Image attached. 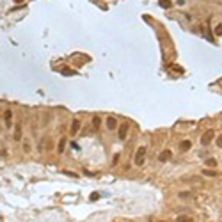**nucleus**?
Masks as SVG:
<instances>
[{
	"label": "nucleus",
	"instance_id": "1",
	"mask_svg": "<svg viewBox=\"0 0 222 222\" xmlns=\"http://www.w3.org/2000/svg\"><path fill=\"white\" fill-rule=\"evenodd\" d=\"M144 156H146V148H139L135 153V165H142L144 164Z\"/></svg>",
	"mask_w": 222,
	"mask_h": 222
},
{
	"label": "nucleus",
	"instance_id": "2",
	"mask_svg": "<svg viewBox=\"0 0 222 222\" xmlns=\"http://www.w3.org/2000/svg\"><path fill=\"white\" fill-rule=\"evenodd\" d=\"M212 140H213V130H206V132L203 133V137H201V144H203V146H208Z\"/></svg>",
	"mask_w": 222,
	"mask_h": 222
},
{
	"label": "nucleus",
	"instance_id": "3",
	"mask_svg": "<svg viewBox=\"0 0 222 222\" xmlns=\"http://www.w3.org/2000/svg\"><path fill=\"white\" fill-rule=\"evenodd\" d=\"M171 158H173L171 149H164V151L158 155V160H160V162H167V160H171Z\"/></svg>",
	"mask_w": 222,
	"mask_h": 222
},
{
	"label": "nucleus",
	"instance_id": "4",
	"mask_svg": "<svg viewBox=\"0 0 222 222\" xmlns=\"http://www.w3.org/2000/svg\"><path fill=\"white\" fill-rule=\"evenodd\" d=\"M4 121H5V126H7V128L12 126V112H11V110H5V112H4Z\"/></svg>",
	"mask_w": 222,
	"mask_h": 222
},
{
	"label": "nucleus",
	"instance_id": "5",
	"mask_svg": "<svg viewBox=\"0 0 222 222\" xmlns=\"http://www.w3.org/2000/svg\"><path fill=\"white\" fill-rule=\"evenodd\" d=\"M12 137H14V140H20V139H21V123H16V128H14Z\"/></svg>",
	"mask_w": 222,
	"mask_h": 222
},
{
	"label": "nucleus",
	"instance_id": "6",
	"mask_svg": "<svg viewBox=\"0 0 222 222\" xmlns=\"http://www.w3.org/2000/svg\"><path fill=\"white\" fill-rule=\"evenodd\" d=\"M126 132H128V124L124 123V124H121V128H119V139H121V140L126 139Z\"/></svg>",
	"mask_w": 222,
	"mask_h": 222
},
{
	"label": "nucleus",
	"instance_id": "7",
	"mask_svg": "<svg viewBox=\"0 0 222 222\" xmlns=\"http://www.w3.org/2000/svg\"><path fill=\"white\" fill-rule=\"evenodd\" d=\"M78 130H80V121L73 119V123H71V133L75 135V133H78Z\"/></svg>",
	"mask_w": 222,
	"mask_h": 222
},
{
	"label": "nucleus",
	"instance_id": "8",
	"mask_svg": "<svg viewBox=\"0 0 222 222\" xmlns=\"http://www.w3.org/2000/svg\"><path fill=\"white\" fill-rule=\"evenodd\" d=\"M116 124H117V123H116V117H108V119H107V126H108V130H114Z\"/></svg>",
	"mask_w": 222,
	"mask_h": 222
},
{
	"label": "nucleus",
	"instance_id": "9",
	"mask_svg": "<svg viewBox=\"0 0 222 222\" xmlns=\"http://www.w3.org/2000/svg\"><path fill=\"white\" fill-rule=\"evenodd\" d=\"M190 146H192V144H190V140H183V142L180 144V149H181V151H189V149H190Z\"/></svg>",
	"mask_w": 222,
	"mask_h": 222
},
{
	"label": "nucleus",
	"instance_id": "10",
	"mask_svg": "<svg viewBox=\"0 0 222 222\" xmlns=\"http://www.w3.org/2000/svg\"><path fill=\"white\" fill-rule=\"evenodd\" d=\"M66 142H68V140H66V139L62 137V139H60V142H59V148H57V151H59V153H64V148H66Z\"/></svg>",
	"mask_w": 222,
	"mask_h": 222
},
{
	"label": "nucleus",
	"instance_id": "11",
	"mask_svg": "<svg viewBox=\"0 0 222 222\" xmlns=\"http://www.w3.org/2000/svg\"><path fill=\"white\" fill-rule=\"evenodd\" d=\"M160 5H162L164 9H169L173 4H171V0H160Z\"/></svg>",
	"mask_w": 222,
	"mask_h": 222
},
{
	"label": "nucleus",
	"instance_id": "12",
	"mask_svg": "<svg viewBox=\"0 0 222 222\" xmlns=\"http://www.w3.org/2000/svg\"><path fill=\"white\" fill-rule=\"evenodd\" d=\"M92 124H94V128H100L101 126V119L100 117H92Z\"/></svg>",
	"mask_w": 222,
	"mask_h": 222
},
{
	"label": "nucleus",
	"instance_id": "13",
	"mask_svg": "<svg viewBox=\"0 0 222 222\" xmlns=\"http://www.w3.org/2000/svg\"><path fill=\"white\" fill-rule=\"evenodd\" d=\"M206 165L215 167V165H217V160H215V158H208V160H206Z\"/></svg>",
	"mask_w": 222,
	"mask_h": 222
},
{
	"label": "nucleus",
	"instance_id": "14",
	"mask_svg": "<svg viewBox=\"0 0 222 222\" xmlns=\"http://www.w3.org/2000/svg\"><path fill=\"white\" fill-rule=\"evenodd\" d=\"M215 34H217V36H222V23H219V25L215 27Z\"/></svg>",
	"mask_w": 222,
	"mask_h": 222
},
{
	"label": "nucleus",
	"instance_id": "15",
	"mask_svg": "<svg viewBox=\"0 0 222 222\" xmlns=\"http://www.w3.org/2000/svg\"><path fill=\"white\" fill-rule=\"evenodd\" d=\"M176 221H178V222H183V221L190 222V221H192V219H190V217H185V215H181V217H178V219H176Z\"/></svg>",
	"mask_w": 222,
	"mask_h": 222
},
{
	"label": "nucleus",
	"instance_id": "16",
	"mask_svg": "<svg viewBox=\"0 0 222 222\" xmlns=\"http://www.w3.org/2000/svg\"><path fill=\"white\" fill-rule=\"evenodd\" d=\"M203 174H206V176H215L217 173H215V171H208V169H205V171H203Z\"/></svg>",
	"mask_w": 222,
	"mask_h": 222
},
{
	"label": "nucleus",
	"instance_id": "17",
	"mask_svg": "<svg viewBox=\"0 0 222 222\" xmlns=\"http://www.w3.org/2000/svg\"><path fill=\"white\" fill-rule=\"evenodd\" d=\"M23 151H25V153H28V151H30V144H28V142H25V144H23Z\"/></svg>",
	"mask_w": 222,
	"mask_h": 222
},
{
	"label": "nucleus",
	"instance_id": "18",
	"mask_svg": "<svg viewBox=\"0 0 222 222\" xmlns=\"http://www.w3.org/2000/svg\"><path fill=\"white\" fill-rule=\"evenodd\" d=\"M217 146H219V148H222V135H219V137H217Z\"/></svg>",
	"mask_w": 222,
	"mask_h": 222
},
{
	"label": "nucleus",
	"instance_id": "19",
	"mask_svg": "<svg viewBox=\"0 0 222 222\" xmlns=\"http://www.w3.org/2000/svg\"><path fill=\"white\" fill-rule=\"evenodd\" d=\"M64 75H75V71H69V69H62Z\"/></svg>",
	"mask_w": 222,
	"mask_h": 222
},
{
	"label": "nucleus",
	"instance_id": "20",
	"mask_svg": "<svg viewBox=\"0 0 222 222\" xmlns=\"http://www.w3.org/2000/svg\"><path fill=\"white\" fill-rule=\"evenodd\" d=\"M98 197H100V194H98V192H94V194H91V199H92V201H94V199H98Z\"/></svg>",
	"mask_w": 222,
	"mask_h": 222
}]
</instances>
